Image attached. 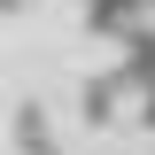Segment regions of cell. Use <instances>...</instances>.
Here are the masks:
<instances>
[{"instance_id": "obj_1", "label": "cell", "mask_w": 155, "mask_h": 155, "mask_svg": "<svg viewBox=\"0 0 155 155\" xmlns=\"http://www.w3.org/2000/svg\"><path fill=\"white\" fill-rule=\"evenodd\" d=\"M8 132H16V155H62V140H54V116L39 109V101H23V109L8 116Z\"/></svg>"}]
</instances>
